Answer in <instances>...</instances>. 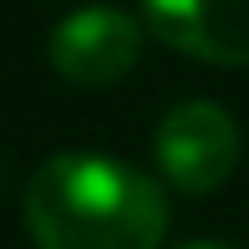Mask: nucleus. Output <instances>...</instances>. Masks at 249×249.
<instances>
[{
  "mask_svg": "<svg viewBox=\"0 0 249 249\" xmlns=\"http://www.w3.org/2000/svg\"><path fill=\"white\" fill-rule=\"evenodd\" d=\"M239 122L209 97L178 102L153 132V158L158 173L178 188V194H213L234 178L239 168Z\"/></svg>",
  "mask_w": 249,
  "mask_h": 249,
  "instance_id": "f03ea898",
  "label": "nucleus"
},
{
  "mask_svg": "<svg viewBox=\"0 0 249 249\" xmlns=\"http://www.w3.org/2000/svg\"><path fill=\"white\" fill-rule=\"evenodd\" d=\"M142 46H148L142 16L117 5H82L56 20L46 51L56 76H66L76 87H112L122 76H132V66L142 61Z\"/></svg>",
  "mask_w": 249,
  "mask_h": 249,
  "instance_id": "7ed1b4c3",
  "label": "nucleus"
},
{
  "mask_svg": "<svg viewBox=\"0 0 249 249\" xmlns=\"http://www.w3.org/2000/svg\"><path fill=\"white\" fill-rule=\"evenodd\" d=\"M188 249H229V244H188Z\"/></svg>",
  "mask_w": 249,
  "mask_h": 249,
  "instance_id": "39448f33",
  "label": "nucleus"
},
{
  "mask_svg": "<svg viewBox=\"0 0 249 249\" xmlns=\"http://www.w3.org/2000/svg\"><path fill=\"white\" fill-rule=\"evenodd\" d=\"M26 234L36 249H158L168 198L122 158L51 153L26 183Z\"/></svg>",
  "mask_w": 249,
  "mask_h": 249,
  "instance_id": "f257e3e1",
  "label": "nucleus"
},
{
  "mask_svg": "<svg viewBox=\"0 0 249 249\" xmlns=\"http://www.w3.org/2000/svg\"><path fill=\"white\" fill-rule=\"evenodd\" d=\"M142 26L194 61L249 66V0H142Z\"/></svg>",
  "mask_w": 249,
  "mask_h": 249,
  "instance_id": "20e7f679",
  "label": "nucleus"
}]
</instances>
